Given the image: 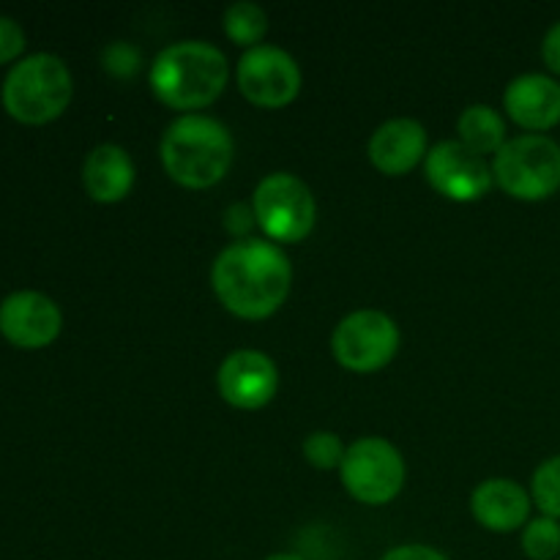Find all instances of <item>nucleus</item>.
<instances>
[{"label":"nucleus","instance_id":"f257e3e1","mask_svg":"<svg viewBox=\"0 0 560 560\" xmlns=\"http://www.w3.org/2000/svg\"><path fill=\"white\" fill-rule=\"evenodd\" d=\"M293 282L290 260L277 244L241 238L213 260L211 288L224 310L244 320H266L284 304Z\"/></svg>","mask_w":560,"mask_h":560},{"label":"nucleus","instance_id":"f03ea898","mask_svg":"<svg viewBox=\"0 0 560 560\" xmlns=\"http://www.w3.org/2000/svg\"><path fill=\"white\" fill-rule=\"evenodd\" d=\"M230 66L222 49L208 42H178L164 47L151 66L153 96L170 109L191 115L222 96Z\"/></svg>","mask_w":560,"mask_h":560},{"label":"nucleus","instance_id":"7ed1b4c3","mask_svg":"<svg viewBox=\"0 0 560 560\" xmlns=\"http://www.w3.org/2000/svg\"><path fill=\"white\" fill-rule=\"evenodd\" d=\"M235 142L224 124L208 115H180L162 137V164L175 184L211 189L230 173Z\"/></svg>","mask_w":560,"mask_h":560},{"label":"nucleus","instance_id":"20e7f679","mask_svg":"<svg viewBox=\"0 0 560 560\" xmlns=\"http://www.w3.org/2000/svg\"><path fill=\"white\" fill-rule=\"evenodd\" d=\"M71 74L60 58L49 52L20 60L3 80V107L22 124H49L71 102Z\"/></svg>","mask_w":560,"mask_h":560},{"label":"nucleus","instance_id":"39448f33","mask_svg":"<svg viewBox=\"0 0 560 560\" xmlns=\"http://www.w3.org/2000/svg\"><path fill=\"white\" fill-rule=\"evenodd\" d=\"M492 178L514 200H547L560 189V145L545 135L506 140L492 159Z\"/></svg>","mask_w":560,"mask_h":560},{"label":"nucleus","instance_id":"423d86ee","mask_svg":"<svg viewBox=\"0 0 560 560\" xmlns=\"http://www.w3.org/2000/svg\"><path fill=\"white\" fill-rule=\"evenodd\" d=\"M252 211L262 233L279 244H299L312 233L317 219L310 186L290 173H271L257 184Z\"/></svg>","mask_w":560,"mask_h":560},{"label":"nucleus","instance_id":"0eeeda50","mask_svg":"<svg viewBox=\"0 0 560 560\" xmlns=\"http://www.w3.org/2000/svg\"><path fill=\"white\" fill-rule=\"evenodd\" d=\"M342 485L350 495L366 506H386L405 485V459L383 438H361L345 452Z\"/></svg>","mask_w":560,"mask_h":560},{"label":"nucleus","instance_id":"6e6552de","mask_svg":"<svg viewBox=\"0 0 560 560\" xmlns=\"http://www.w3.org/2000/svg\"><path fill=\"white\" fill-rule=\"evenodd\" d=\"M334 359L355 375L381 372L399 350V328L386 312L359 310L339 320L331 337Z\"/></svg>","mask_w":560,"mask_h":560},{"label":"nucleus","instance_id":"1a4fd4ad","mask_svg":"<svg viewBox=\"0 0 560 560\" xmlns=\"http://www.w3.org/2000/svg\"><path fill=\"white\" fill-rule=\"evenodd\" d=\"M238 91L262 109H282L301 91V69L284 49L260 44L238 60Z\"/></svg>","mask_w":560,"mask_h":560},{"label":"nucleus","instance_id":"9d476101","mask_svg":"<svg viewBox=\"0 0 560 560\" xmlns=\"http://www.w3.org/2000/svg\"><path fill=\"white\" fill-rule=\"evenodd\" d=\"M424 175L432 189L454 202H476L492 189V164L459 140L438 142L424 159Z\"/></svg>","mask_w":560,"mask_h":560},{"label":"nucleus","instance_id":"9b49d317","mask_svg":"<svg viewBox=\"0 0 560 560\" xmlns=\"http://www.w3.org/2000/svg\"><path fill=\"white\" fill-rule=\"evenodd\" d=\"M219 394L238 410H260L279 388L277 364L260 350H235L217 372Z\"/></svg>","mask_w":560,"mask_h":560},{"label":"nucleus","instance_id":"f8f14e48","mask_svg":"<svg viewBox=\"0 0 560 560\" xmlns=\"http://www.w3.org/2000/svg\"><path fill=\"white\" fill-rule=\"evenodd\" d=\"M60 326H63V317H60L58 304L33 290L11 293L0 304V331L16 348H47L58 339Z\"/></svg>","mask_w":560,"mask_h":560},{"label":"nucleus","instance_id":"ddd939ff","mask_svg":"<svg viewBox=\"0 0 560 560\" xmlns=\"http://www.w3.org/2000/svg\"><path fill=\"white\" fill-rule=\"evenodd\" d=\"M509 118L528 131H547L560 124V82L547 74H523L503 93Z\"/></svg>","mask_w":560,"mask_h":560},{"label":"nucleus","instance_id":"4468645a","mask_svg":"<svg viewBox=\"0 0 560 560\" xmlns=\"http://www.w3.org/2000/svg\"><path fill=\"white\" fill-rule=\"evenodd\" d=\"M370 162L383 175H408L421 159H427V131L413 118L386 120L370 140Z\"/></svg>","mask_w":560,"mask_h":560},{"label":"nucleus","instance_id":"2eb2a0df","mask_svg":"<svg viewBox=\"0 0 560 560\" xmlns=\"http://www.w3.org/2000/svg\"><path fill=\"white\" fill-rule=\"evenodd\" d=\"M470 512L481 528L492 534H512L530 517V495L512 479H490L470 495Z\"/></svg>","mask_w":560,"mask_h":560},{"label":"nucleus","instance_id":"dca6fc26","mask_svg":"<svg viewBox=\"0 0 560 560\" xmlns=\"http://www.w3.org/2000/svg\"><path fill=\"white\" fill-rule=\"evenodd\" d=\"M82 184L96 202H120L135 186V162L120 145H98L88 153Z\"/></svg>","mask_w":560,"mask_h":560},{"label":"nucleus","instance_id":"f3484780","mask_svg":"<svg viewBox=\"0 0 560 560\" xmlns=\"http://www.w3.org/2000/svg\"><path fill=\"white\" fill-rule=\"evenodd\" d=\"M459 142L479 156L498 153L506 145V124L490 104H470L457 120Z\"/></svg>","mask_w":560,"mask_h":560},{"label":"nucleus","instance_id":"a211bd4d","mask_svg":"<svg viewBox=\"0 0 560 560\" xmlns=\"http://www.w3.org/2000/svg\"><path fill=\"white\" fill-rule=\"evenodd\" d=\"M268 31V16L266 11L260 9L257 3H233L228 11H224V33L233 44L238 47H260L262 36Z\"/></svg>","mask_w":560,"mask_h":560},{"label":"nucleus","instance_id":"6ab92c4d","mask_svg":"<svg viewBox=\"0 0 560 560\" xmlns=\"http://www.w3.org/2000/svg\"><path fill=\"white\" fill-rule=\"evenodd\" d=\"M523 552L530 560H552L560 556V523L552 517L530 520L523 530Z\"/></svg>","mask_w":560,"mask_h":560},{"label":"nucleus","instance_id":"aec40b11","mask_svg":"<svg viewBox=\"0 0 560 560\" xmlns=\"http://www.w3.org/2000/svg\"><path fill=\"white\" fill-rule=\"evenodd\" d=\"M534 503L541 509L545 517L560 520V457H550L536 468L530 481Z\"/></svg>","mask_w":560,"mask_h":560},{"label":"nucleus","instance_id":"412c9836","mask_svg":"<svg viewBox=\"0 0 560 560\" xmlns=\"http://www.w3.org/2000/svg\"><path fill=\"white\" fill-rule=\"evenodd\" d=\"M345 452H348V448L342 446L339 435H334V432H326V430L312 432V435L304 441L306 463L317 470L339 468L345 459Z\"/></svg>","mask_w":560,"mask_h":560},{"label":"nucleus","instance_id":"4be33fe9","mask_svg":"<svg viewBox=\"0 0 560 560\" xmlns=\"http://www.w3.org/2000/svg\"><path fill=\"white\" fill-rule=\"evenodd\" d=\"M102 63L109 74L126 80V77H135L137 71H140L142 58L137 47H131V44L126 42H115L102 52Z\"/></svg>","mask_w":560,"mask_h":560},{"label":"nucleus","instance_id":"5701e85b","mask_svg":"<svg viewBox=\"0 0 560 560\" xmlns=\"http://www.w3.org/2000/svg\"><path fill=\"white\" fill-rule=\"evenodd\" d=\"M25 49V33L11 16H0V63H9Z\"/></svg>","mask_w":560,"mask_h":560},{"label":"nucleus","instance_id":"b1692460","mask_svg":"<svg viewBox=\"0 0 560 560\" xmlns=\"http://www.w3.org/2000/svg\"><path fill=\"white\" fill-rule=\"evenodd\" d=\"M381 560H448L443 552H438L435 547L427 545H402L394 547L392 552H386Z\"/></svg>","mask_w":560,"mask_h":560},{"label":"nucleus","instance_id":"393cba45","mask_svg":"<svg viewBox=\"0 0 560 560\" xmlns=\"http://www.w3.org/2000/svg\"><path fill=\"white\" fill-rule=\"evenodd\" d=\"M541 58L552 74H560V22L547 31L545 42H541Z\"/></svg>","mask_w":560,"mask_h":560},{"label":"nucleus","instance_id":"a878e982","mask_svg":"<svg viewBox=\"0 0 560 560\" xmlns=\"http://www.w3.org/2000/svg\"><path fill=\"white\" fill-rule=\"evenodd\" d=\"M252 224H257L255 222V211H249L246 206H233L228 211V230L233 235H244L246 230L252 228Z\"/></svg>","mask_w":560,"mask_h":560},{"label":"nucleus","instance_id":"bb28decb","mask_svg":"<svg viewBox=\"0 0 560 560\" xmlns=\"http://www.w3.org/2000/svg\"><path fill=\"white\" fill-rule=\"evenodd\" d=\"M266 560H304L301 556H295V552H277V556L266 558Z\"/></svg>","mask_w":560,"mask_h":560},{"label":"nucleus","instance_id":"cd10ccee","mask_svg":"<svg viewBox=\"0 0 560 560\" xmlns=\"http://www.w3.org/2000/svg\"><path fill=\"white\" fill-rule=\"evenodd\" d=\"M558 560H560V558H558Z\"/></svg>","mask_w":560,"mask_h":560}]
</instances>
